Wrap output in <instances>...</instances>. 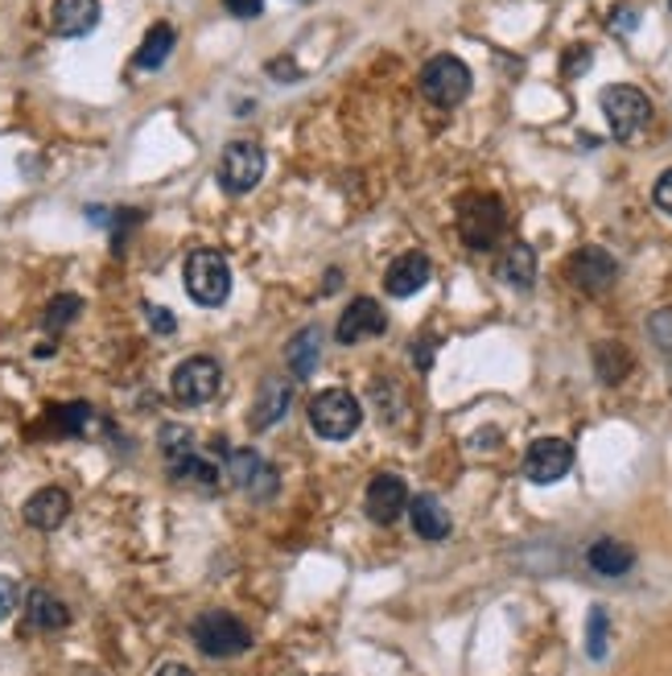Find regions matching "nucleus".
<instances>
[{"label": "nucleus", "mask_w": 672, "mask_h": 676, "mask_svg": "<svg viewBox=\"0 0 672 676\" xmlns=\"http://www.w3.org/2000/svg\"><path fill=\"white\" fill-rule=\"evenodd\" d=\"M79 310H83V301L75 298V293H58L50 305H46V314H41V326L50 330V335H58L62 326H71V322L79 318Z\"/></svg>", "instance_id": "26"}, {"label": "nucleus", "mask_w": 672, "mask_h": 676, "mask_svg": "<svg viewBox=\"0 0 672 676\" xmlns=\"http://www.w3.org/2000/svg\"><path fill=\"white\" fill-rule=\"evenodd\" d=\"M602 112L619 141H635L652 120V104L632 83H615V87H602Z\"/></svg>", "instance_id": "6"}, {"label": "nucleus", "mask_w": 672, "mask_h": 676, "mask_svg": "<svg viewBox=\"0 0 672 676\" xmlns=\"http://www.w3.org/2000/svg\"><path fill=\"white\" fill-rule=\"evenodd\" d=\"M157 676H194V673H190L187 664H166V668H161Z\"/></svg>", "instance_id": "36"}, {"label": "nucleus", "mask_w": 672, "mask_h": 676, "mask_svg": "<svg viewBox=\"0 0 672 676\" xmlns=\"http://www.w3.org/2000/svg\"><path fill=\"white\" fill-rule=\"evenodd\" d=\"M635 25H639V9H635V4H615L611 29H615V34H632Z\"/></svg>", "instance_id": "32"}, {"label": "nucleus", "mask_w": 672, "mask_h": 676, "mask_svg": "<svg viewBox=\"0 0 672 676\" xmlns=\"http://www.w3.org/2000/svg\"><path fill=\"white\" fill-rule=\"evenodd\" d=\"M470 83H475V79H470V67L454 55H433L430 62L421 67V92H425V99L437 104V108H458L470 95Z\"/></svg>", "instance_id": "5"}, {"label": "nucleus", "mask_w": 672, "mask_h": 676, "mask_svg": "<svg viewBox=\"0 0 672 676\" xmlns=\"http://www.w3.org/2000/svg\"><path fill=\"white\" fill-rule=\"evenodd\" d=\"M182 281H187V293L194 298V305L203 310H215L231 298V264H227L224 252L215 248H199L187 256V268H182Z\"/></svg>", "instance_id": "1"}, {"label": "nucleus", "mask_w": 672, "mask_h": 676, "mask_svg": "<svg viewBox=\"0 0 672 676\" xmlns=\"http://www.w3.org/2000/svg\"><path fill=\"white\" fill-rule=\"evenodd\" d=\"M224 479L231 487H240L243 495H252V499H273V491H277V470L268 467L256 450H227Z\"/></svg>", "instance_id": "10"}, {"label": "nucleus", "mask_w": 672, "mask_h": 676, "mask_svg": "<svg viewBox=\"0 0 672 676\" xmlns=\"http://www.w3.org/2000/svg\"><path fill=\"white\" fill-rule=\"evenodd\" d=\"M652 198H656V207H660L672 219V169H664V173H660V182H656Z\"/></svg>", "instance_id": "33"}, {"label": "nucleus", "mask_w": 672, "mask_h": 676, "mask_svg": "<svg viewBox=\"0 0 672 676\" xmlns=\"http://www.w3.org/2000/svg\"><path fill=\"white\" fill-rule=\"evenodd\" d=\"M190 636L199 643V652L211 660L243 656L252 648V631L236 615H227V611H206V615H199L194 627H190Z\"/></svg>", "instance_id": "3"}, {"label": "nucleus", "mask_w": 672, "mask_h": 676, "mask_svg": "<svg viewBox=\"0 0 672 676\" xmlns=\"http://www.w3.org/2000/svg\"><path fill=\"white\" fill-rule=\"evenodd\" d=\"M388 330V314H384V305L375 298H356L343 314H338V326H335V338L338 342H363V338H375Z\"/></svg>", "instance_id": "13"}, {"label": "nucleus", "mask_w": 672, "mask_h": 676, "mask_svg": "<svg viewBox=\"0 0 672 676\" xmlns=\"http://www.w3.org/2000/svg\"><path fill=\"white\" fill-rule=\"evenodd\" d=\"M219 384H224V367H219L215 359L211 355H190L173 367V376H169V393L178 396L182 405H206V400H215Z\"/></svg>", "instance_id": "7"}, {"label": "nucleus", "mask_w": 672, "mask_h": 676, "mask_svg": "<svg viewBox=\"0 0 672 676\" xmlns=\"http://www.w3.org/2000/svg\"><path fill=\"white\" fill-rule=\"evenodd\" d=\"M569 281L578 285L581 293H607L619 281V264L607 248H578L569 256Z\"/></svg>", "instance_id": "11"}, {"label": "nucleus", "mask_w": 672, "mask_h": 676, "mask_svg": "<svg viewBox=\"0 0 672 676\" xmlns=\"http://www.w3.org/2000/svg\"><path fill=\"white\" fill-rule=\"evenodd\" d=\"M363 507H368V520L372 524H396L409 511V487H405V479L400 474H375L372 483H368Z\"/></svg>", "instance_id": "12"}, {"label": "nucleus", "mask_w": 672, "mask_h": 676, "mask_svg": "<svg viewBox=\"0 0 672 676\" xmlns=\"http://www.w3.org/2000/svg\"><path fill=\"white\" fill-rule=\"evenodd\" d=\"M409 520H412V532L425 536V541H446L449 536V511L433 495L409 499Z\"/></svg>", "instance_id": "21"}, {"label": "nucleus", "mask_w": 672, "mask_h": 676, "mask_svg": "<svg viewBox=\"0 0 672 676\" xmlns=\"http://www.w3.org/2000/svg\"><path fill=\"white\" fill-rule=\"evenodd\" d=\"M500 277L507 285H516V289H532V281H537V252L528 244H512L500 256Z\"/></svg>", "instance_id": "24"}, {"label": "nucleus", "mask_w": 672, "mask_h": 676, "mask_svg": "<svg viewBox=\"0 0 672 676\" xmlns=\"http://www.w3.org/2000/svg\"><path fill=\"white\" fill-rule=\"evenodd\" d=\"M21 516H25V524L38 528V532H55V528L71 516V495L62 487H41L25 499Z\"/></svg>", "instance_id": "15"}, {"label": "nucleus", "mask_w": 672, "mask_h": 676, "mask_svg": "<svg viewBox=\"0 0 672 676\" xmlns=\"http://www.w3.org/2000/svg\"><path fill=\"white\" fill-rule=\"evenodd\" d=\"M289 400H293V388H289V379L285 376H268L261 384V396H256V405H252V413H248V425L252 433L268 430V425H277L280 417L289 413Z\"/></svg>", "instance_id": "17"}, {"label": "nucleus", "mask_w": 672, "mask_h": 676, "mask_svg": "<svg viewBox=\"0 0 672 676\" xmlns=\"http://www.w3.org/2000/svg\"><path fill=\"white\" fill-rule=\"evenodd\" d=\"M569 470H574V446L561 437H537L524 454V479L528 483L549 487V483H561Z\"/></svg>", "instance_id": "9"}, {"label": "nucleus", "mask_w": 672, "mask_h": 676, "mask_svg": "<svg viewBox=\"0 0 672 676\" xmlns=\"http://www.w3.org/2000/svg\"><path fill=\"white\" fill-rule=\"evenodd\" d=\"M586 562H590V569L602 574V578H623V574L635 565V548L623 545V541H615V536H602V541L590 545Z\"/></svg>", "instance_id": "20"}, {"label": "nucleus", "mask_w": 672, "mask_h": 676, "mask_svg": "<svg viewBox=\"0 0 672 676\" xmlns=\"http://www.w3.org/2000/svg\"><path fill=\"white\" fill-rule=\"evenodd\" d=\"M17 606H21V582L9 578V574H0V619H9Z\"/></svg>", "instance_id": "31"}, {"label": "nucleus", "mask_w": 672, "mask_h": 676, "mask_svg": "<svg viewBox=\"0 0 672 676\" xmlns=\"http://www.w3.org/2000/svg\"><path fill=\"white\" fill-rule=\"evenodd\" d=\"M173 38H178V34H173V25H166V21H161V25H153L149 34H145V41H141L136 58H132V62H136V71H157V67H166V58L173 55Z\"/></svg>", "instance_id": "23"}, {"label": "nucleus", "mask_w": 672, "mask_h": 676, "mask_svg": "<svg viewBox=\"0 0 672 676\" xmlns=\"http://www.w3.org/2000/svg\"><path fill=\"white\" fill-rule=\"evenodd\" d=\"M285 363H289L293 379L314 376L317 363H322V330H317V326H305V330L285 347Z\"/></svg>", "instance_id": "22"}, {"label": "nucleus", "mask_w": 672, "mask_h": 676, "mask_svg": "<svg viewBox=\"0 0 672 676\" xmlns=\"http://www.w3.org/2000/svg\"><path fill=\"white\" fill-rule=\"evenodd\" d=\"M169 467V479L173 483H182V487H194V491H219L224 479V467L219 462H211L206 454H187V458H178V462H166Z\"/></svg>", "instance_id": "18"}, {"label": "nucleus", "mask_w": 672, "mask_h": 676, "mask_svg": "<svg viewBox=\"0 0 672 676\" xmlns=\"http://www.w3.org/2000/svg\"><path fill=\"white\" fill-rule=\"evenodd\" d=\"M586 652L595 660L607 656V611H590V639H586Z\"/></svg>", "instance_id": "29"}, {"label": "nucleus", "mask_w": 672, "mask_h": 676, "mask_svg": "<svg viewBox=\"0 0 672 676\" xmlns=\"http://www.w3.org/2000/svg\"><path fill=\"white\" fill-rule=\"evenodd\" d=\"M194 450H199V442H194V433L187 425H161V454H166V462H178V458H187Z\"/></svg>", "instance_id": "27"}, {"label": "nucleus", "mask_w": 672, "mask_h": 676, "mask_svg": "<svg viewBox=\"0 0 672 676\" xmlns=\"http://www.w3.org/2000/svg\"><path fill=\"white\" fill-rule=\"evenodd\" d=\"M145 322L153 326V335H161V338H169L178 330V318L169 314L166 305H157V301H145Z\"/></svg>", "instance_id": "30"}, {"label": "nucleus", "mask_w": 672, "mask_h": 676, "mask_svg": "<svg viewBox=\"0 0 672 676\" xmlns=\"http://www.w3.org/2000/svg\"><path fill=\"white\" fill-rule=\"evenodd\" d=\"M264 178V149L252 141H231L219 157V186L227 194H248L256 190Z\"/></svg>", "instance_id": "8"}, {"label": "nucleus", "mask_w": 672, "mask_h": 676, "mask_svg": "<svg viewBox=\"0 0 672 676\" xmlns=\"http://www.w3.org/2000/svg\"><path fill=\"white\" fill-rule=\"evenodd\" d=\"M338 281H343V277H338V268H331V277H326V293H335Z\"/></svg>", "instance_id": "37"}, {"label": "nucleus", "mask_w": 672, "mask_h": 676, "mask_svg": "<svg viewBox=\"0 0 672 676\" xmlns=\"http://www.w3.org/2000/svg\"><path fill=\"white\" fill-rule=\"evenodd\" d=\"M310 425L326 442H347L363 425V405L347 388H326L310 400Z\"/></svg>", "instance_id": "2"}, {"label": "nucleus", "mask_w": 672, "mask_h": 676, "mask_svg": "<svg viewBox=\"0 0 672 676\" xmlns=\"http://www.w3.org/2000/svg\"><path fill=\"white\" fill-rule=\"evenodd\" d=\"M504 227L507 210L495 194H470V198H463V207H458V236H463L467 248H475V252L495 248V240L504 236Z\"/></svg>", "instance_id": "4"}, {"label": "nucleus", "mask_w": 672, "mask_h": 676, "mask_svg": "<svg viewBox=\"0 0 672 676\" xmlns=\"http://www.w3.org/2000/svg\"><path fill=\"white\" fill-rule=\"evenodd\" d=\"M50 25L58 38H87L99 25V0H55Z\"/></svg>", "instance_id": "16"}, {"label": "nucleus", "mask_w": 672, "mask_h": 676, "mask_svg": "<svg viewBox=\"0 0 672 676\" xmlns=\"http://www.w3.org/2000/svg\"><path fill=\"white\" fill-rule=\"evenodd\" d=\"M586 62H590V50H574V55H569V62H565V75L574 79V75H578V67H586Z\"/></svg>", "instance_id": "35"}, {"label": "nucleus", "mask_w": 672, "mask_h": 676, "mask_svg": "<svg viewBox=\"0 0 672 676\" xmlns=\"http://www.w3.org/2000/svg\"><path fill=\"white\" fill-rule=\"evenodd\" d=\"M595 367H598V376H602V384H619V379L627 376V367H632V355H627V347H619V342H598Z\"/></svg>", "instance_id": "25"}, {"label": "nucleus", "mask_w": 672, "mask_h": 676, "mask_svg": "<svg viewBox=\"0 0 672 676\" xmlns=\"http://www.w3.org/2000/svg\"><path fill=\"white\" fill-rule=\"evenodd\" d=\"M87 421H92V405H83V400H75V405H62L55 413V425L62 433H83L87 430Z\"/></svg>", "instance_id": "28"}, {"label": "nucleus", "mask_w": 672, "mask_h": 676, "mask_svg": "<svg viewBox=\"0 0 672 676\" xmlns=\"http://www.w3.org/2000/svg\"><path fill=\"white\" fill-rule=\"evenodd\" d=\"M224 4L231 17H261L264 13V0H224Z\"/></svg>", "instance_id": "34"}, {"label": "nucleus", "mask_w": 672, "mask_h": 676, "mask_svg": "<svg viewBox=\"0 0 672 676\" xmlns=\"http://www.w3.org/2000/svg\"><path fill=\"white\" fill-rule=\"evenodd\" d=\"M433 277V264L425 252H405V256H396L388 264V273H384V289L393 293V298H412L417 289H425Z\"/></svg>", "instance_id": "14"}, {"label": "nucleus", "mask_w": 672, "mask_h": 676, "mask_svg": "<svg viewBox=\"0 0 672 676\" xmlns=\"http://www.w3.org/2000/svg\"><path fill=\"white\" fill-rule=\"evenodd\" d=\"M25 623L34 631H62V627H71V611L50 590H29V599H25Z\"/></svg>", "instance_id": "19"}]
</instances>
